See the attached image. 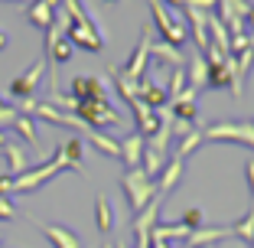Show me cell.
I'll list each match as a JSON object with an SVG mask.
<instances>
[{"label": "cell", "instance_id": "6", "mask_svg": "<svg viewBox=\"0 0 254 248\" xmlns=\"http://www.w3.org/2000/svg\"><path fill=\"white\" fill-rule=\"evenodd\" d=\"M150 46H153V26H150V23H143L140 43H137V49L130 53L127 66L121 69V76L130 79V82H140V79H143V69H147V62H150Z\"/></svg>", "mask_w": 254, "mask_h": 248}, {"label": "cell", "instance_id": "9", "mask_svg": "<svg viewBox=\"0 0 254 248\" xmlns=\"http://www.w3.org/2000/svg\"><path fill=\"white\" fill-rule=\"evenodd\" d=\"M46 76V59L39 56L36 62H33L26 72H23L20 79H13L10 82V95H16V98H33V91L39 88V79Z\"/></svg>", "mask_w": 254, "mask_h": 248}, {"label": "cell", "instance_id": "39", "mask_svg": "<svg viewBox=\"0 0 254 248\" xmlns=\"http://www.w3.org/2000/svg\"><path fill=\"white\" fill-rule=\"evenodd\" d=\"M3 108H7V101H3V98H0V111H3Z\"/></svg>", "mask_w": 254, "mask_h": 248}, {"label": "cell", "instance_id": "10", "mask_svg": "<svg viewBox=\"0 0 254 248\" xmlns=\"http://www.w3.org/2000/svg\"><path fill=\"white\" fill-rule=\"evenodd\" d=\"M33 114H36L39 121H49V124H59V128H75V131H88L82 124V121L75 118V114H65L59 111V108H53L49 101H36V108H33Z\"/></svg>", "mask_w": 254, "mask_h": 248}, {"label": "cell", "instance_id": "13", "mask_svg": "<svg viewBox=\"0 0 254 248\" xmlns=\"http://www.w3.org/2000/svg\"><path fill=\"white\" fill-rule=\"evenodd\" d=\"M183 72H186V85L192 91L205 88V82H209V66H205V56L202 53H192L186 59V66H183Z\"/></svg>", "mask_w": 254, "mask_h": 248}, {"label": "cell", "instance_id": "5", "mask_svg": "<svg viewBox=\"0 0 254 248\" xmlns=\"http://www.w3.org/2000/svg\"><path fill=\"white\" fill-rule=\"evenodd\" d=\"M150 16H153V26H157L160 33H163V43H170V46H176L180 49L183 43H186V26H183L176 16L170 13V10L160 3V0H150Z\"/></svg>", "mask_w": 254, "mask_h": 248}, {"label": "cell", "instance_id": "34", "mask_svg": "<svg viewBox=\"0 0 254 248\" xmlns=\"http://www.w3.org/2000/svg\"><path fill=\"white\" fill-rule=\"evenodd\" d=\"M160 3H163V7L170 3V7H183V10H186V0H160Z\"/></svg>", "mask_w": 254, "mask_h": 248}, {"label": "cell", "instance_id": "20", "mask_svg": "<svg viewBox=\"0 0 254 248\" xmlns=\"http://www.w3.org/2000/svg\"><path fill=\"white\" fill-rule=\"evenodd\" d=\"M150 56H157L160 62H170L173 69H183V66H186V56H183L180 49H176V46L163 43V39H160V43H153V46H150Z\"/></svg>", "mask_w": 254, "mask_h": 248}, {"label": "cell", "instance_id": "7", "mask_svg": "<svg viewBox=\"0 0 254 248\" xmlns=\"http://www.w3.org/2000/svg\"><path fill=\"white\" fill-rule=\"evenodd\" d=\"M72 59V43L65 39V33L59 30V26H49L46 30V66L53 62V66H62V62Z\"/></svg>", "mask_w": 254, "mask_h": 248}, {"label": "cell", "instance_id": "14", "mask_svg": "<svg viewBox=\"0 0 254 248\" xmlns=\"http://www.w3.org/2000/svg\"><path fill=\"white\" fill-rule=\"evenodd\" d=\"M225 239H232V226L195 229V232H189L186 245H189V248H209V245H215V242H225Z\"/></svg>", "mask_w": 254, "mask_h": 248}, {"label": "cell", "instance_id": "30", "mask_svg": "<svg viewBox=\"0 0 254 248\" xmlns=\"http://www.w3.org/2000/svg\"><path fill=\"white\" fill-rule=\"evenodd\" d=\"M251 43H254V39L248 36V33H238V36H232V56H235V53H245Z\"/></svg>", "mask_w": 254, "mask_h": 248}, {"label": "cell", "instance_id": "18", "mask_svg": "<svg viewBox=\"0 0 254 248\" xmlns=\"http://www.w3.org/2000/svg\"><path fill=\"white\" fill-rule=\"evenodd\" d=\"M26 16H30L33 26H39V30H49V26H53V20H56V10L49 7L46 0H33L30 7H26Z\"/></svg>", "mask_w": 254, "mask_h": 248}, {"label": "cell", "instance_id": "8", "mask_svg": "<svg viewBox=\"0 0 254 248\" xmlns=\"http://www.w3.org/2000/svg\"><path fill=\"white\" fill-rule=\"evenodd\" d=\"M65 39L72 46H82V49H88V53H101L105 49V39H101V33H98V26L95 23H78V26H68V33H65Z\"/></svg>", "mask_w": 254, "mask_h": 248}, {"label": "cell", "instance_id": "35", "mask_svg": "<svg viewBox=\"0 0 254 248\" xmlns=\"http://www.w3.org/2000/svg\"><path fill=\"white\" fill-rule=\"evenodd\" d=\"M3 49H7V36H3V33H0V53H3Z\"/></svg>", "mask_w": 254, "mask_h": 248}, {"label": "cell", "instance_id": "21", "mask_svg": "<svg viewBox=\"0 0 254 248\" xmlns=\"http://www.w3.org/2000/svg\"><path fill=\"white\" fill-rule=\"evenodd\" d=\"M85 137H88V141L95 144L98 151L105 154V157H114V160H121V144L114 141L111 134H105V131H85Z\"/></svg>", "mask_w": 254, "mask_h": 248}, {"label": "cell", "instance_id": "31", "mask_svg": "<svg viewBox=\"0 0 254 248\" xmlns=\"http://www.w3.org/2000/svg\"><path fill=\"white\" fill-rule=\"evenodd\" d=\"M16 216V206L10 203L7 196H0V219H13Z\"/></svg>", "mask_w": 254, "mask_h": 248}, {"label": "cell", "instance_id": "33", "mask_svg": "<svg viewBox=\"0 0 254 248\" xmlns=\"http://www.w3.org/2000/svg\"><path fill=\"white\" fill-rule=\"evenodd\" d=\"M245 180H248V186H251V193H254V160L245 164Z\"/></svg>", "mask_w": 254, "mask_h": 248}, {"label": "cell", "instance_id": "42", "mask_svg": "<svg viewBox=\"0 0 254 248\" xmlns=\"http://www.w3.org/2000/svg\"><path fill=\"white\" fill-rule=\"evenodd\" d=\"M108 3H114V0H108Z\"/></svg>", "mask_w": 254, "mask_h": 248}, {"label": "cell", "instance_id": "3", "mask_svg": "<svg viewBox=\"0 0 254 248\" xmlns=\"http://www.w3.org/2000/svg\"><path fill=\"white\" fill-rule=\"evenodd\" d=\"M121 186H124V193H127V203H130L134 216L150 203V199H153V196H157V183L150 180L140 166H137V170H127L124 176H121Z\"/></svg>", "mask_w": 254, "mask_h": 248}, {"label": "cell", "instance_id": "25", "mask_svg": "<svg viewBox=\"0 0 254 248\" xmlns=\"http://www.w3.org/2000/svg\"><path fill=\"white\" fill-rule=\"evenodd\" d=\"M202 141H205V137H202V128H192V131H189V134H186V137H183V141H180V147L173 151V157H176V160H183V164H186V157H189V154L195 151V147H199Z\"/></svg>", "mask_w": 254, "mask_h": 248}, {"label": "cell", "instance_id": "28", "mask_svg": "<svg viewBox=\"0 0 254 248\" xmlns=\"http://www.w3.org/2000/svg\"><path fill=\"white\" fill-rule=\"evenodd\" d=\"M65 13H68V20L78 26V23H95L88 13H85V7L78 3V0H65Z\"/></svg>", "mask_w": 254, "mask_h": 248}, {"label": "cell", "instance_id": "37", "mask_svg": "<svg viewBox=\"0 0 254 248\" xmlns=\"http://www.w3.org/2000/svg\"><path fill=\"white\" fill-rule=\"evenodd\" d=\"M3 144H7V137H3V131H0V151H3Z\"/></svg>", "mask_w": 254, "mask_h": 248}, {"label": "cell", "instance_id": "1", "mask_svg": "<svg viewBox=\"0 0 254 248\" xmlns=\"http://www.w3.org/2000/svg\"><path fill=\"white\" fill-rule=\"evenodd\" d=\"M62 170H68V160L62 154V147L53 154V160H43L39 166H30L26 173L13 176V193H30V189H39L43 183H49L53 176H59Z\"/></svg>", "mask_w": 254, "mask_h": 248}, {"label": "cell", "instance_id": "16", "mask_svg": "<svg viewBox=\"0 0 254 248\" xmlns=\"http://www.w3.org/2000/svg\"><path fill=\"white\" fill-rule=\"evenodd\" d=\"M180 176H183V160H176V157H170L166 160V166L163 170H160V176L153 183H157V196H170V189L176 186V183H180Z\"/></svg>", "mask_w": 254, "mask_h": 248}, {"label": "cell", "instance_id": "32", "mask_svg": "<svg viewBox=\"0 0 254 248\" xmlns=\"http://www.w3.org/2000/svg\"><path fill=\"white\" fill-rule=\"evenodd\" d=\"M7 193H13V176L3 173V176H0V196H7Z\"/></svg>", "mask_w": 254, "mask_h": 248}, {"label": "cell", "instance_id": "2", "mask_svg": "<svg viewBox=\"0 0 254 248\" xmlns=\"http://www.w3.org/2000/svg\"><path fill=\"white\" fill-rule=\"evenodd\" d=\"M75 118L82 121L88 131H101V128H114L121 121V114L114 111L111 98H91V101H78L75 105Z\"/></svg>", "mask_w": 254, "mask_h": 248}, {"label": "cell", "instance_id": "29", "mask_svg": "<svg viewBox=\"0 0 254 248\" xmlns=\"http://www.w3.org/2000/svg\"><path fill=\"white\" fill-rule=\"evenodd\" d=\"M180 226H186L189 232L202 229V209H199V206H192V209H186V212H183V222H180Z\"/></svg>", "mask_w": 254, "mask_h": 248}, {"label": "cell", "instance_id": "43", "mask_svg": "<svg viewBox=\"0 0 254 248\" xmlns=\"http://www.w3.org/2000/svg\"><path fill=\"white\" fill-rule=\"evenodd\" d=\"M105 248H111V245H105Z\"/></svg>", "mask_w": 254, "mask_h": 248}, {"label": "cell", "instance_id": "40", "mask_svg": "<svg viewBox=\"0 0 254 248\" xmlns=\"http://www.w3.org/2000/svg\"><path fill=\"white\" fill-rule=\"evenodd\" d=\"M248 248H254V239H251V245H248Z\"/></svg>", "mask_w": 254, "mask_h": 248}, {"label": "cell", "instance_id": "36", "mask_svg": "<svg viewBox=\"0 0 254 248\" xmlns=\"http://www.w3.org/2000/svg\"><path fill=\"white\" fill-rule=\"evenodd\" d=\"M46 3H49L53 10H59V3H62V0H46Z\"/></svg>", "mask_w": 254, "mask_h": 248}, {"label": "cell", "instance_id": "24", "mask_svg": "<svg viewBox=\"0 0 254 248\" xmlns=\"http://www.w3.org/2000/svg\"><path fill=\"white\" fill-rule=\"evenodd\" d=\"M232 239H241V242L251 245V239H254V206H248V212L232 226Z\"/></svg>", "mask_w": 254, "mask_h": 248}, {"label": "cell", "instance_id": "38", "mask_svg": "<svg viewBox=\"0 0 254 248\" xmlns=\"http://www.w3.org/2000/svg\"><path fill=\"white\" fill-rule=\"evenodd\" d=\"M118 248H130V245H127V242H118Z\"/></svg>", "mask_w": 254, "mask_h": 248}, {"label": "cell", "instance_id": "19", "mask_svg": "<svg viewBox=\"0 0 254 248\" xmlns=\"http://www.w3.org/2000/svg\"><path fill=\"white\" fill-rule=\"evenodd\" d=\"M95 226L101 235H111V229H114V209L108 203V196H98L95 199Z\"/></svg>", "mask_w": 254, "mask_h": 248}, {"label": "cell", "instance_id": "23", "mask_svg": "<svg viewBox=\"0 0 254 248\" xmlns=\"http://www.w3.org/2000/svg\"><path fill=\"white\" fill-rule=\"evenodd\" d=\"M59 147H62V154H65V160H68V170H78V173H82V157H85L82 141H78V137H68L65 144H59Z\"/></svg>", "mask_w": 254, "mask_h": 248}, {"label": "cell", "instance_id": "17", "mask_svg": "<svg viewBox=\"0 0 254 248\" xmlns=\"http://www.w3.org/2000/svg\"><path fill=\"white\" fill-rule=\"evenodd\" d=\"M121 144V160L127 164V170H137L140 166V157H143V137L137 134H127L124 141H118Z\"/></svg>", "mask_w": 254, "mask_h": 248}, {"label": "cell", "instance_id": "22", "mask_svg": "<svg viewBox=\"0 0 254 248\" xmlns=\"http://www.w3.org/2000/svg\"><path fill=\"white\" fill-rule=\"evenodd\" d=\"M3 154H7V166H10V176H20V173L30 170V160H26V154H23L20 144H3Z\"/></svg>", "mask_w": 254, "mask_h": 248}, {"label": "cell", "instance_id": "44", "mask_svg": "<svg viewBox=\"0 0 254 248\" xmlns=\"http://www.w3.org/2000/svg\"><path fill=\"white\" fill-rule=\"evenodd\" d=\"M209 248H215V245H209Z\"/></svg>", "mask_w": 254, "mask_h": 248}, {"label": "cell", "instance_id": "15", "mask_svg": "<svg viewBox=\"0 0 254 248\" xmlns=\"http://www.w3.org/2000/svg\"><path fill=\"white\" fill-rule=\"evenodd\" d=\"M137 98H140L147 108H163V105H170V98H166V88L163 85H157V82H150V79H140L137 82Z\"/></svg>", "mask_w": 254, "mask_h": 248}, {"label": "cell", "instance_id": "26", "mask_svg": "<svg viewBox=\"0 0 254 248\" xmlns=\"http://www.w3.org/2000/svg\"><path fill=\"white\" fill-rule=\"evenodd\" d=\"M13 131H16V134H20V137H23L26 144H33V147L39 144V134H36V121H33L30 114H16V121H13Z\"/></svg>", "mask_w": 254, "mask_h": 248}, {"label": "cell", "instance_id": "12", "mask_svg": "<svg viewBox=\"0 0 254 248\" xmlns=\"http://www.w3.org/2000/svg\"><path fill=\"white\" fill-rule=\"evenodd\" d=\"M33 226H36L39 232L46 235V239L53 242L56 248H82V245H78V235H75L72 229H65V226H53V222H36V219H33Z\"/></svg>", "mask_w": 254, "mask_h": 248}, {"label": "cell", "instance_id": "11", "mask_svg": "<svg viewBox=\"0 0 254 248\" xmlns=\"http://www.w3.org/2000/svg\"><path fill=\"white\" fill-rule=\"evenodd\" d=\"M68 95L75 98V101H91V98H108L105 85H101V79L95 76H75L72 79V91Z\"/></svg>", "mask_w": 254, "mask_h": 248}, {"label": "cell", "instance_id": "27", "mask_svg": "<svg viewBox=\"0 0 254 248\" xmlns=\"http://www.w3.org/2000/svg\"><path fill=\"white\" fill-rule=\"evenodd\" d=\"M183 91H186V72H183V69H173V76H170V88H166V98H170V105L183 95Z\"/></svg>", "mask_w": 254, "mask_h": 248}, {"label": "cell", "instance_id": "41", "mask_svg": "<svg viewBox=\"0 0 254 248\" xmlns=\"http://www.w3.org/2000/svg\"><path fill=\"white\" fill-rule=\"evenodd\" d=\"M3 3H13V0H3Z\"/></svg>", "mask_w": 254, "mask_h": 248}, {"label": "cell", "instance_id": "4", "mask_svg": "<svg viewBox=\"0 0 254 248\" xmlns=\"http://www.w3.org/2000/svg\"><path fill=\"white\" fill-rule=\"evenodd\" d=\"M205 141H232V144H245L254 151V124L248 121H215V124H205L202 128Z\"/></svg>", "mask_w": 254, "mask_h": 248}]
</instances>
